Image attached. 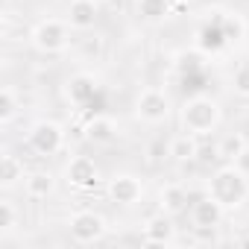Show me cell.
I'll list each match as a JSON object with an SVG mask.
<instances>
[{"label": "cell", "instance_id": "6da1fadb", "mask_svg": "<svg viewBox=\"0 0 249 249\" xmlns=\"http://www.w3.org/2000/svg\"><path fill=\"white\" fill-rule=\"evenodd\" d=\"M208 194L226 208V211H237L246 199H249V176L237 167V164H223L211 173L208 179Z\"/></svg>", "mask_w": 249, "mask_h": 249}, {"label": "cell", "instance_id": "7a4b0ae2", "mask_svg": "<svg viewBox=\"0 0 249 249\" xmlns=\"http://www.w3.org/2000/svg\"><path fill=\"white\" fill-rule=\"evenodd\" d=\"M182 129L185 132H194V135H211L217 126H220V120H223V108L214 97L208 94H196V97H188L182 111Z\"/></svg>", "mask_w": 249, "mask_h": 249}, {"label": "cell", "instance_id": "3957f363", "mask_svg": "<svg viewBox=\"0 0 249 249\" xmlns=\"http://www.w3.org/2000/svg\"><path fill=\"white\" fill-rule=\"evenodd\" d=\"M30 38H33V47H36L38 53H47V56L62 53V50H68V44H71V24L56 21V18L38 21Z\"/></svg>", "mask_w": 249, "mask_h": 249}, {"label": "cell", "instance_id": "277c9868", "mask_svg": "<svg viewBox=\"0 0 249 249\" xmlns=\"http://www.w3.org/2000/svg\"><path fill=\"white\" fill-rule=\"evenodd\" d=\"M27 144L38 156H56L65 147V129L56 120H38L27 135Z\"/></svg>", "mask_w": 249, "mask_h": 249}, {"label": "cell", "instance_id": "5b68a950", "mask_svg": "<svg viewBox=\"0 0 249 249\" xmlns=\"http://www.w3.org/2000/svg\"><path fill=\"white\" fill-rule=\"evenodd\" d=\"M135 114L144 123H164L170 117V97L159 88H144L135 100Z\"/></svg>", "mask_w": 249, "mask_h": 249}, {"label": "cell", "instance_id": "8992f818", "mask_svg": "<svg viewBox=\"0 0 249 249\" xmlns=\"http://www.w3.org/2000/svg\"><path fill=\"white\" fill-rule=\"evenodd\" d=\"M68 229H71V237L76 243H97L106 234V220L97 211H76L68 220Z\"/></svg>", "mask_w": 249, "mask_h": 249}, {"label": "cell", "instance_id": "52a82bcc", "mask_svg": "<svg viewBox=\"0 0 249 249\" xmlns=\"http://www.w3.org/2000/svg\"><path fill=\"white\" fill-rule=\"evenodd\" d=\"M223 217H226V208L211 194H205L196 202H191V226L196 231H214L223 223Z\"/></svg>", "mask_w": 249, "mask_h": 249}, {"label": "cell", "instance_id": "ba28073f", "mask_svg": "<svg viewBox=\"0 0 249 249\" xmlns=\"http://www.w3.org/2000/svg\"><path fill=\"white\" fill-rule=\"evenodd\" d=\"M108 199L114 202V205H135V202H141V196H144V185H141V179L138 176H132V173H117L111 182H108Z\"/></svg>", "mask_w": 249, "mask_h": 249}, {"label": "cell", "instance_id": "9c48e42d", "mask_svg": "<svg viewBox=\"0 0 249 249\" xmlns=\"http://www.w3.org/2000/svg\"><path fill=\"white\" fill-rule=\"evenodd\" d=\"M226 47H229V38H226V30H223V12H217L214 21H205L196 30V50H202L205 56H217Z\"/></svg>", "mask_w": 249, "mask_h": 249}, {"label": "cell", "instance_id": "30bf717a", "mask_svg": "<svg viewBox=\"0 0 249 249\" xmlns=\"http://www.w3.org/2000/svg\"><path fill=\"white\" fill-rule=\"evenodd\" d=\"M65 179H68L71 188L88 191V188L97 185V179H100V167H97V161L88 159V156H73V159L68 161V167H65Z\"/></svg>", "mask_w": 249, "mask_h": 249}, {"label": "cell", "instance_id": "8fae6325", "mask_svg": "<svg viewBox=\"0 0 249 249\" xmlns=\"http://www.w3.org/2000/svg\"><path fill=\"white\" fill-rule=\"evenodd\" d=\"M144 240L153 243V246H167V243H173V240H176L173 214H167V211L153 214V217L144 223Z\"/></svg>", "mask_w": 249, "mask_h": 249}, {"label": "cell", "instance_id": "7c38bea8", "mask_svg": "<svg viewBox=\"0 0 249 249\" xmlns=\"http://www.w3.org/2000/svg\"><path fill=\"white\" fill-rule=\"evenodd\" d=\"M65 94H68V100H71L76 108H85V106L97 97V79H94L91 73H76V76L68 79Z\"/></svg>", "mask_w": 249, "mask_h": 249}, {"label": "cell", "instance_id": "4fadbf2b", "mask_svg": "<svg viewBox=\"0 0 249 249\" xmlns=\"http://www.w3.org/2000/svg\"><path fill=\"white\" fill-rule=\"evenodd\" d=\"M117 120L108 117V114H94L85 120V138L94 141V144H111L117 138Z\"/></svg>", "mask_w": 249, "mask_h": 249}, {"label": "cell", "instance_id": "5bb4252c", "mask_svg": "<svg viewBox=\"0 0 249 249\" xmlns=\"http://www.w3.org/2000/svg\"><path fill=\"white\" fill-rule=\"evenodd\" d=\"M167 156H170L173 161H179V164L196 161V156H199V135H194V132L176 135V138L167 144Z\"/></svg>", "mask_w": 249, "mask_h": 249}, {"label": "cell", "instance_id": "9a60e30c", "mask_svg": "<svg viewBox=\"0 0 249 249\" xmlns=\"http://www.w3.org/2000/svg\"><path fill=\"white\" fill-rule=\"evenodd\" d=\"M97 0H71L68 6V24L73 30H91L97 24Z\"/></svg>", "mask_w": 249, "mask_h": 249}, {"label": "cell", "instance_id": "2e32d148", "mask_svg": "<svg viewBox=\"0 0 249 249\" xmlns=\"http://www.w3.org/2000/svg\"><path fill=\"white\" fill-rule=\"evenodd\" d=\"M24 191H27L30 199H47L56 191V176L50 170H33L24 179Z\"/></svg>", "mask_w": 249, "mask_h": 249}, {"label": "cell", "instance_id": "e0dca14e", "mask_svg": "<svg viewBox=\"0 0 249 249\" xmlns=\"http://www.w3.org/2000/svg\"><path fill=\"white\" fill-rule=\"evenodd\" d=\"M135 9L144 21L150 24H161L164 18L173 15V0H135Z\"/></svg>", "mask_w": 249, "mask_h": 249}, {"label": "cell", "instance_id": "ac0fdd59", "mask_svg": "<svg viewBox=\"0 0 249 249\" xmlns=\"http://www.w3.org/2000/svg\"><path fill=\"white\" fill-rule=\"evenodd\" d=\"M159 202H161V211L179 214V211L188 208V188H182V185H167V188H161Z\"/></svg>", "mask_w": 249, "mask_h": 249}, {"label": "cell", "instance_id": "d6986e66", "mask_svg": "<svg viewBox=\"0 0 249 249\" xmlns=\"http://www.w3.org/2000/svg\"><path fill=\"white\" fill-rule=\"evenodd\" d=\"M21 179H27V176H24V161H21L18 156L6 153L3 159H0V185L9 191V188H15Z\"/></svg>", "mask_w": 249, "mask_h": 249}, {"label": "cell", "instance_id": "ffe728a7", "mask_svg": "<svg viewBox=\"0 0 249 249\" xmlns=\"http://www.w3.org/2000/svg\"><path fill=\"white\" fill-rule=\"evenodd\" d=\"M21 103H18V94L6 85V88H0V123H12L15 114H18Z\"/></svg>", "mask_w": 249, "mask_h": 249}, {"label": "cell", "instance_id": "44dd1931", "mask_svg": "<svg viewBox=\"0 0 249 249\" xmlns=\"http://www.w3.org/2000/svg\"><path fill=\"white\" fill-rule=\"evenodd\" d=\"M217 147H220V159H223V161H234V159L243 153V147H246V138H243L240 132H229V135H226V138H223Z\"/></svg>", "mask_w": 249, "mask_h": 249}, {"label": "cell", "instance_id": "7402d4cb", "mask_svg": "<svg viewBox=\"0 0 249 249\" xmlns=\"http://www.w3.org/2000/svg\"><path fill=\"white\" fill-rule=\"evenodd\" d=\"M18 226V211L12 199H0V231H12Z\"/></svg>", "mask_w": 249, "mask_h": 249}, {"label": "cell", "instance_id": "603a6c76", "mask_svg": "<svg viewBox=\"0 0 249 249\" xmlns=\"http://www.w3.org/2000/svg\"><path fill=\"white\" fill-rule=\"evenodd\" d=\"M223 30H226L229 44H237L243 38V21L237 15H223Z\"/></svg>", "mask_w": 249, "mask_h": 249}, {"label": "cell", "instance_id": "cb8c5ba5", "mask_svg": "<svg viewBox=\"0 0 249 249\" xmlns=\"http://www.w3.org/2000/svg\"><path fill=\"white\" fill-rule=\"evenodd\" d=\"M231 88H234L237 97L249 100V65H240V68L234 71V76H231Z\"/></svg>", "mask_w": 249, "mask_h": 249}, {"label": "cell", "instance_id": "d4e9b609", "mask_svg": "<svg viewBox=\"0 0 249 249\" xmlns=\"http://www.w3.org/2000/svg\"><path fill=\"white\" fill-rule=\"evenodd\" d=\"M217 159H220V147H217V144H211V147H202V144H199V156H196L199 164H211V161H217Z\"/></svg>", "mask_w": 249, "mask_h": 249}, {"label": "cell", "instance_id": "484cf974", "mask_svg": "<svg viewBox=\"0 0 249 249\" xmlns=\"http://www.w3.org/2000/svg\"><path fill=\"white\" fill-rule=\"evenodd\" d=\"M231 164H237V167H240V170H243V173L249 176V144L243 147V153H240V156H237V159H234Z\"/></svg>", "mask_w": 249, "mask_h": 249}, {"label": "cell", "instance_id": "4316f807", "mask_svg": "<svg viewBox=\"0 0 249 249\" xmlns=\"http://www.w3.org/2000/svg\"><path fill=\"white\" fill-rule=\"evenodd\" d=\"M82 47H85V53H94V56H97V53H100V47H103V41H100V38H97V36H94V41H91V38H88V41H85V44H82Z\"/></svg>", "mask_w": 249, "mask_h": 249}, {"label": "cell", "instance_id": "83f0119b", "mask_svg": "<svg viewBox=\"0 0 249 249\" xmlns=\"http://www.w3.org/2000/svg\"><path fill=\"white\" fill-rule=\"evenodd\" d=\"M237 243H240V246H249V237H240Z\"/></svg>", "mask_w": 249, "mask_h": 249}, {"label": "cell", "instance_id": "f1b7e54d", "mask_svg": "<svg viewBox=\"0 0 249 249\" xmlns=\"http://www.w3.org/2000/svg\"><path fill=\"white\" fill-rule=\"evenodd\" d=\"M97 3H106V0H97Z\"/></svg>", "mask_w": 249, "mask_h": 249}]
</instances>
